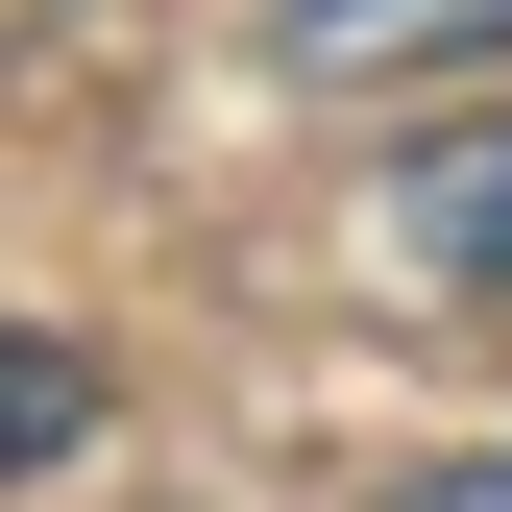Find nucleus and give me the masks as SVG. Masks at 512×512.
Here are the masks:
<instances>
[{
	"instance_id": "obj_4",
	"label": "nucleus",
	"mask_w": 512,
	"mask_h": 512,
	"mask_svg": "<svg viewBox=\"0 0 512 512\" xmlns=\"http://www.w3.org/2000/svg\"><path fill=\"white\" fill-rule=\"evenodd\" d=\"M391 512H512V439H488V464H415Z\"/></svg>"
},
{
	"instance_id": "obj_1",
	"label": "nucleus",
	"mask_w": 512,
	"mask_h": 512,
	"mask_svg": "<svg viewBox=\"0 0 512 512\" xmlns=\"http://www.w3.org/2000/svg\"><path fill=\"white\" fill-rule=\"evenodd\" d=\"M391 220H415V269H464V293H512V122H439V147L391 171Z\"/></svg>"
},
{
	"instance_id": "obj_2",
	"label": "nucleus",
	"mask_w": 512,
	"mask_h": 512,
	"mask_svg": "<svg viewBox=\"0 0 512 512\" xmlns=\"http://www.w3.org/2000/svg\"><path fill=\"white\" fill-rule=\"evenodd\" d=\"M293 74H464V49H512V0H293Z\"/></svg>"
},
{
	"instance_id": "obj_3",
	"label": "nucleus",
	"mask_w": 512,
	"mask_h": 512,
	"mask_svg": "<svg viewBox=\"0 0 512 512\" xmlns=\"http://www.w3.org/2000/svg\"><path fill=\"white\" fill-rule=\"evenodd\" d=\"M74 439H98V366L49 342V317H0V488H25V464H74Z\"/></svg>"
}]
</instances>
